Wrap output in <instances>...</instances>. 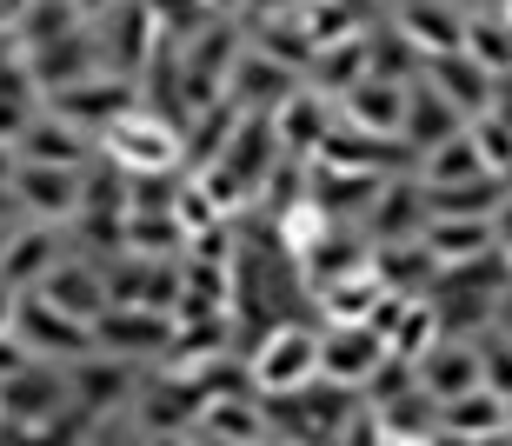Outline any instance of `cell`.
I'll return each instance as SVG.
<instances>
[{"instance_id":"cell-15","label":"cell","mask_w":512,"mask_h":446,"mask_svg":"<svg viewBox=\"0 0 512 446\" xmlns=\"http://www.w3.org/2000/svg\"><path fill=\"white\" fill-rule=\"evenodd\" d=\"M133 100V87L127 80H100V74H80V80H67V87H54V114L60 120H94V127H107V120L120 114Z\"/></svg>"},{"instance_id":"cell-21","label":"cell","mask_w":512,"mask_h":446,"mask_svg":"<svg viewBox=\"0 0 512 446\" xmlns=\"http://www.w3.org/2000/svg\"><path fill=\"white\" fill-rule=\"evenodd\" d=\"M499 427H506V400H499V393L466 387V393L446 400V433H453V440H493Z\"/></svg>"},{"instance_id":"cell-32","label":"cell","mask_w":512,"mask_h":446,"mask_svg":"<svg viewBox=\"0 0 512 446\" xmlns=\"http://www.w3.org/2000/svg\"><path fill=\"white\" fill-rule=\"evenodd\" d=\"M399 134L413 140V147H439V140L453 134V107H446V94H406V127Z\"/></svg>"},{"instance_id":"cell-8","label":"cell","mask_w":512,"mask_h":446,"mask_svg":"<svg viewBox=\"0 0 512 446\" xmlns=\"http://www.w3.org/2000/svg\"><path fill=\"white\" fill-rule=\"evenodd\" d=\"M14 320H20V333H27V347H47V353H87L94 347V327L74 320V313H60L47 293L14 300Z\"/></svg>"},{"instance_id":"cell-3","label":"cell","mask_w":512,"mask_h":446,"mask_svg":"<svg viewBox=\"0 0 512 446\" xmlns=\"http://www.w3.org/2000/svg\"><path fill=\"white\" fill-rule=\"evenodd\" d=\"M167 340H173V313L167 307H107L94 320V347H107V353H167Z\"/></svg>"},{"instance_id":"cell-4","label":"cell","mask_w":512,"mask_h":446,"mask_svg":"<svg viewBox=\"0 0 512 446\" xmlns=\"http://www.w3.org/2000/svg\"><path fill=\"white\" fill-rule=\"evenodd\" d=\"M60 407V373L54 367H27L0 373V420H20V433H40V420H54Z\"/></svg>"},{"instance_id":"cell-16","label":"cell","mask_w":512,"mask_h":446,"mask_svg":"<svg viewBox=\"0 0 512 446\" xmlns=\"http://www.w3.org/2000/svg\"><path fill=\"white\" fill-rule=\"evenodd\" d=\"M326 127H333V120H326L320 87H313V94H300V87H293V94H286L280 107H273V134H280V154H293V160L313 154Z\"/></svg>"},{"instance_id":"cell-13","label":"cell","mask_w":512,"mask_h":446,"mask_svg":"<svg viewBox=\"0 0 512 446\" xmlns=\"http://www.w3.org/2000/svg\"><path fill=\"white\" fill-rule=\"evenodd\" d=\"M346 120L366 127V134H399L406 127V87L386 74H360L346 87Z\"/></svg>"},{"instance_id":"cell-7","label":"cell","mask_w":512,"mask_h":446,"mask_svg":"<svg viewBox=\"0 0 512 446\" xmlns=\"http://www.w3.org/2000/svg\"><path fill=\"white\" fill-rule=\"evenodd\" d=\"M34 293H47L60 313H74V320H87V327L107 313V273H94L87 260H60V267H47L34 280Z\"/></svg>"},{"instance_id":"cell-25","label":"cell","mask_w":512,"mask_h":446,"mask_svg":"<svg viewBox=\"0 0 512 446\" xmlns=\"http://www.w3.org/2000/svg\"><path fill=\"white\" fill-rule=\"evenodd\" d=\"M120 240H127V253H167V247H180L187 233H180L173 207H127V220H120Z\"/></svg>"},{"instance_id":"cell-49","label":"cell","mask_w":512,"mask_h":446,"mask_svg":"<svg viewBox=\"0 0 512 446\" xmlns=\"http://www.w3.org/2000/svg\"><path fill=\"white\" fill-rule=\"evenodd\" d=\"M7 200H14V194H7V180H0V214H7Z\"/></svg>"},{"instance_id":"cell-42","label":"cell","mask_w":512,"mask_h":446,"mask_svg":"<svg viewBox=\"0 0 512 446\" xmlns=\"http://www.w3.org/2000/svg\"><path fill=\"white\" fill-rule=\"evenodd\" d=\"M80 387H87V400L100 407V400L127 393V373H120V367H87V373H80Z\"/></svg>"},{"instance_id":"cell-14","label":"cell","mask_w":512,"mask_h":446,"mask_svg":"<svg viewBox=\"0 0 512 446\" xmlns=\"http://www.w3.org/2000/svg\"><path fill=\"white\" fill-rule=\"evenodd\" d=\"M14 194L34 207L40 220H67L80 214V174L74 167H47V160H27L14 174Z\"/></svg>"},{"instance_id":"cell-41","label":"cell","mask_w":512,"mask_h":446,"mask_svg":"<svg viewBox=\"0 0 512 446\" xmlns=\"http://www.w3.org/2000/svg\"><path fill=\"white\" fill-rule=\"evenodd\" d=\"M459 47H466L479 67H512V34H506V27H466Z\"/></svg>"},{"instance_id":"cell-1","label":"cell","mask_w":512,"mask_h":446,"mask_svg":"<svg viewBox=\"0 0 512 446\" xmlns=\"http://www.w3.org/2000/svg\"><path fill=\"white\" fill-rule=\"evenodd\" d=\"M100 140H107V154H114L120 174H173V167L187 160V134H180L173 120L147 114V107H120V114L100 127Z\"/></svg>"},{"instance_id":"cell-17","label":"cell","mask_w":512,"mask_h":446,"mask_svg":"<svg viewBox=\"0 0 512 446\" xmlns=\"http://www.w3.org/2000/svg\"><path fill=\"white\" fill-rule=\"evenodd\" d=\"M313 154H320V160H340V167H373V174H380V167H393L399 147L386 134H366V127H353V120H346V127H326ZM313 154H306V160H313Z\"/></svg>"},{"instance_id":"cell-40","label":"cell","mask_w":512,"mask_h":446,"mask_svg":"<svg viewBox=\"0 0 512 446\" xmlns=\"http://www.w3.org/2000/svg\"><path fill=\"white\" fill-rule=\"evenodd\" d=\"M213 0H147V14L160 20V34H200Z\"/></svg>"},{"instance_id":"cell-29","label":"cell","mask_w":512,"mask_h":446,"mask_svg":"<svg viewBox=\"0 0 512 446\" xmlns=\"http://www.w3.org/2000/svg\"><path fill=\"white\" fill-rule=\"evenodd\" d=\"M326 233H333V214H326L313 194H300V200H286V207H280V240H286V253H300V260H306Z\"/></svg>"},{"instance_id":"cell-39","label":"cell","mask_w":512,"mask_h":446,"mask_svg":"<svg viewBox=\"0 0 512 446\" xmlns=\"http://www.w3.org/2000/svg\"><path fill=\"white\" fill-rule=\"evenodd\" d=\"M433 214H486L493 207V180H459V187H426Z\"/></svg>"},{"instance_id":"cell-24","label":"cell","mask_w":512,"mask_h":446,"mask_svg":"<svg viewBox=\"0 0 512 446\" xmlns=\"http://www.w3.org/2000/svg\"><path fill=\"white\" fill-rule=\"evenodd\" d=\"M47 267H54V227L14 233V240H7V253H0V280H7V287H34Z\"/></svg>"},{"instance_id":"cell-28","label":"cell","mask_w":512,"mask_h":446,"mask_svg":"<svg viewBox=\"0 0 512 446\" xmlns=\"http://www.w3.org/2000/svg\"><path fill=\"white\" fill-rule=\"evenodd\" d=\"M419 387L433 393V400H453V393L479 387V353L473 347H439V353H426V380H419Z\"/></svg>"},{"instance_id":"cell-33","label":"cell","mask_w":512,"mask_h":446,"mask_svg":"<svg viewBox=\"0 0 512 446\" xmlns=\"http://www.w3.org/2000/svg\"><path fill=\"white\" fill-rule=\"evenodd\" d=\"M80 7L74 0H27V14H20V47H40V40L54 34H74Z\"/></svg>"},{"instance_id":"cell-11","label":"cell","mask_w":512,"mask_h":446,"mask_svg":"<svg viewBox=\"0 0 512 446\" xmlns=\"http://www.w3.org/2000/svg\"><path fill=\"white\" fill-rule=\"evenodd\" d=\"M293 94V67H286L280 54H240L227 74V100L233 107H247V114H260V107H280V100Z\"/></svg>"},{"instance_id":"cell-5","label":"cell","mask_w":512,"mask_h":446,"mask_svg":"<svg viewBox=\"0 0 512 446\" xmlns=\"http://www.w3.org/2000/svg\"><path fill=\"white\" fill-rule=\"evenodd\" d=\"M180 300V273L160 267V253H127V267L107 273V307H167Z\"/></svg>"},{"instance_id":"cell-45","label":"cell","mask_w":512,"mask_h":446,"mask_svg":"<svg viewBox=\"0 0 512 446\" xmlns=\"http://www.w3.org/2000/svg\"><path fill=\"white\" fill-rule=\"evenodd\" d=\"M20 14H27V0H0V27H20Z\"/></svg>"},{"instance_id":"cell-27","label":"cell","mask_w":512,"mask_h":446,"mask_svg":"<svg viewBox=\"0 0 512 446\" xmlns=\"http://www.w3.org/2000/svg\"><path fill=\"white\" fill-rule=\"evenodd\" d=\"M360 67H366V40L360 34L326 40L320 54H313V87H320V94H346V87L360 80Z\"/></svg>"},{"instance_id":"cell-10","label":"cell","mask_w":512,"mask_h":446,"mask_svg":"<svg viewBox=\"0 0 512 446\" xmlns=\"http://www.w3.org/2000/svg\"><path fill=\"white\" fill-rule=\"evenodd\" d=\"M220 167H233V174L247 180L253 194L266 187V174H273V160H280V134H273V120H260V114H240V127L227 134V147H220Z\"/></svg>"},{"instance_id":"cell-2","label":"cell","mask_w":512,"mask_h":446,"mask_svg":"<svg viewBox=\"0 0 512 446\" xmlns=\"http://www.w3.org/2000/svg\"><path fill=\"white\" fill-rule=\"evenodd\" d=\"M313 373H320V333L300 327V320H286V327H273L260 347H253L247 380L260 393H300Z\"/></svg>"},{"instance_id":"cell-6","label":"cell","mask_w":512,"mask_h":446,"mask_svg":"<svg viewBox=\"0 0 512 446\" xmlns=\"http://www.w3.org/2000/svg\"><path fill=\"white\" fill-rule=\"evenodd\" d=\"M386 360V340L366 320H353V327H333L320 340V373L333 380V387H360V380H373V367Z\"/></svg>"},{"instance_id":"cell-26","label":"cell","mask_w":512,"mask_h":446,"mask_svg":"<svg viewBox=\"0 0 512 446\" xmlns=\"http://www.w3.org/2000/svg\"><path fill=\"white\" fill-rule=\"evenodd\" d=\"M419 200H426V187H413V180L380 187V194H373V240H406L413 220H419Z\"/></svg>"},{"instance_id":"cell-44","label":"cell","mask_w":512,"mask_h":446,"mask_svg":"<svg viewBox=\"0 0 512 446\" xmlns=\"http://www.w3.org/2000/svg\"><path fill=\"white\" fill-rule=\"evenodd\" d=\"M247 7H253V14H260V20H280V14H293L300 0H247Z\"/></svg>"},{"instance_id":"cell-51","label":"cell","mask_w":512,"mask_h":446,"mask_svg":"<svg viewBox=\"0 0 512 446\" xmlns=\"http://www.w3.org/2000/svg\"><path fill=\"white\" fill-rule=\"evenodd\" d=\"M506 240H512V220H506Z\"/></svg>"},{"instance_id":"cell-12","label":"cell","mask_w":512,"mask_h":446,"mask_svg":"<svg viewBox=\"0 0 512 446\" xmlns=\"http://www.w3.org/2000/svg\"><path fill=\"white\" fill-rule=\"evenodd\" d=\"M386 293V273L373 267V253H366L360 267L333 273V280H320V313L333 320V327H353V320H366L373 313V300Z\"/></svg>"},{"instance_id":"cell-35","label":"cell","mask_w":512,"mask_h":446,"mask_svg":"<svg viewBox=\"0 0 512 446\" xmlns=\"http://www.w3.org/2000/svg\"><path fill=\"white\" fill-rule=\"evenodd\" d=\"M406 40H419V60H426V54H453L466 34H459L446 14H433V7H413V14H406Z\"/></svg>"},{"instance_id":"cell-18","label":"cell","mask_w":512,"mask_h":446,"mask_svg":"<svg viewBox=\"0 0 512 446\" xmlns=\"http://www.w3.org/2000/svg\"><path fill=\"white\" fill-rule=\"evenodd\" d=\"M200 433H213V440H266V420H260V407L253 400H240V393H207L200 400Z\"/></svg>"},{"instance_id":"cell-19","label":"cell","mask_w":512,"mask_h":446,"mask_svg":"<svg viewBox=\"0 0 512 446\" xmlns=\"http://www.w3.org/2000/svg\"><path fill=\"white\" fill-rule=\"evenodd\" d=\"M426 74H433V87L453 100V107H473V114L486 107V67H479L466 47H453V54H426Z\"/></svg>"},{"instance_id":"cell-20","label":"cell","mask_w":512,"mask_h":446,"mask_svg":"<svg viewBox=\"0 0 512 446\" xmlns=\"http://www.w3.org/2000/svg\"><path fill=\"white\" fill-rule=\"evenodd\" d=\"M433 393L426 387H399L393 400H380V440H433Z\"/></svg>"},{"instance_id":"cell-34","label":"cell","mask_w":512,"mask_h":446,"mask_svg":"<svg viewBox=\"0 0 512 446\" xmlns=\"http://www.w3.org/2000/svg\"><path fill=\"white\" fill-rule=\"evenodd\" d=\"M433 333H439V313L426 307V300H406L399 327L386 333V353H406V360H419V353L433 347Z\"/></svg>"},{"instance_id":"cell-30","label":"cell","mask_w":512,"mask_h":446,"mask_svg":"<svg viewBox=\"0 0 512 446\" xmlns=\"http://www.w3.org/2000/svg\"><path fill=\"white\" fill-rule=\"evenodd\" d=\"M486 174V160H479L473 134H446L426 160V187H459V180H479Z\"/></svg>"},{"instance_id":"cell-38","label":"cell","mask_w":512,"mask_h":446,"mask_svg":"<svg viewBox=\"0 0 512 446\" xmlns=\"http://www.w3.org/2000/svg\"><path fill=\"white\" fill-rule=\"evenodd\" d=\"M173 220H180V233H207V227H220V207H213L207 200V187H200V180H187V187H180V194H173Z\"/></svg>"},{"instance_id":"cell-23","label":"cell","mask_w":512,"mask_h":446,"mask_svg":"<svg viewBox=\"0 0 512 446\" xmlns=\"http://www.w3.org/2000/svg\"><path fill=\"white\" fill-rule=\"evenodd\" d=\"M14 147H20V160H47V167H74V160H80V134H74V120H60V114L27 120Z\"/></svg>"},{"instance_id":"cell-46","label":"cell","mask_w":512,"mask_h":446,"mask_svg":"<svg viewBox=\"0 0 512 446\" xmlns=\"http://www.w3.org/2000/svg\"><path fill=\"white\" fill-rule=\"evenodd\" d=\"M7 320H14V287L0 280V327H7Z\"/></svg>"},{"instance_id":"cell-37","label":"cell","mask_w":512,"mask_h":446,"mask_svg":"<svg viewBox=\"0 0 512 446\" xmlns=\"http://www.w3.org/2000/svg\"><path fill=\"white\" fill-rule=\"evenodd\" d=\"M473 147H479V160H486V174H512V127L506 120L479 114L473 120Z\"/></svg>"},{"instance_id":"cell-31","label":"cell","mask_w":512,"mask_h":446,"mask_svg":"<svg viewBox=\"0 0 512 446\" xmlns=\"http://www.w3.org/2000/svg\"><path fill=\"white\" fill-rule=\"evenodd\" d=\"M419 240H426L439 260H466V253L486 247V220H473V214H433V227L419 233Z\"/></svg>"},{"instance_id":"cell-47","label":"cell","mask_w":512,"mask_h":446,"mask_svg":"<svg viewBox=\"0 0 512 446\" xmlns=\"http://www.w3.org/2000/svg\"><path fill=\"white\" fill-rule=\"evenodd\" d=\"M74 7H80V14H114L120 0H74Z\"/></svg>"},{"instance_id":"cell-36","label":"cell","mask_w":512,"mask_h":446,"mask_svg":"<svg viewBox=\"0 0 512 446\" xmlns=\"http://www.w3.org/2000/svg\"><path fill=\"white\" fill-rule=\"evenodd\" d=\"M360 260H366L360 240H333V233H326L320 247L306 253V280L320 287V280H333V273H346V267H360Z\"/></svg>"},{"instance_id":"cell-22","label":"cell","mask_w":512,"mask_h":446,"mask_svg":"<svg viewBox=\"0 0 512 446\" xmlns=\"http://www.w3.org/2000/svg\"><path fill=\"white\" fill-rule=\"evenodd\" d=\"M87 67H94L87 34H54V40H40V47H27V74H34V80H54V87L80 80Z\"/></svg>"},{"instance_id":"cell-43","label":"cell","mask_w":512,"mask_h":446,"mask_svg":"<svg viewBox=\"0 0 512 446\" xmlns=\"http://www.w3.org/2000/svg\"><path fill=\"white\" fill-rule=\"evenodd\" d=\"M20 360H27V347H20V340H7V327H0V373H14Z\"/></svg>"},{"instance_id":"cell-48","label":"cell","mask_w":512,"mask_h":446,"mask_svg":"<svg viewBox=\"0 0 512 446\" xmlns=\"http://www.w3.org/2000/svg\"><path fill=\"white\" fill-rule=\"evenodd\" d=\"M7 174H14V154H7V147H0V180H7Z\"/></svg>"},{"instance_id":"cell-9","label":"cell","mask_w":512,"mask_h":446,"mask_svg":"<svg viewBox=\"0 0 512 446\" xmlns=\"http://www.w3.org/2000/svg\"><path fill=\"white\" fill-rule=\"evenodd\" d=\"M306 194L320 200L326 214H353V207H373L380 194V174L373 167H340V160H306Z\"/></svg>"},{"instance_id":"cell-50","label":"cell","mask_w":512,"mask_h":446,"mask_svg":"<svg viewBox=\"0 0 512 446\" xmlns=\"http://www.w3.org/2000/svg\"><path fill=\"white\" fill-rule=\"evenodd\" d=\"M506 20H512V0H506Z\"/></svg>"}]
</instances>
